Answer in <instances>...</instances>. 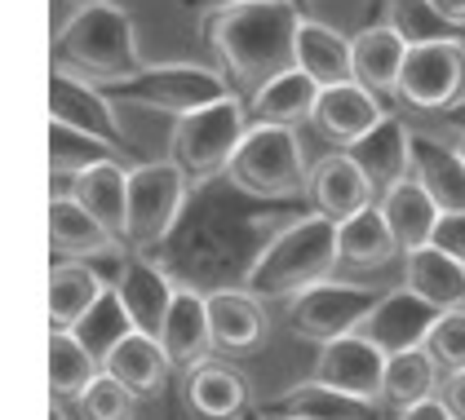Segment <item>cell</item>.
Returning a JSON list of instances; mask_svg holds the SVG:
<instances>
[{
	"mask_svg": "<svg viewBox=\"0 0 465 420\" xmlns=\"http://www.w3.org/2000/svg\"><path fill=\"white\" fill-rule=\"evenodd\" d=\"M186 403L200 420H231L249 407V381L226 363H200L186 376Z\"/></svg>",
	"mask_w": 465,
	"mask_h": 420,
	"instance_id": "cell-29",
	"label": "cell"
},
{
	"mask_svg": "<svg viewBox=\"0 0 465 420\" xmlns=\"http://www.w3.org/2000/svg\"><path fill=\"white\" fill-rule=\"evenodd\" d=\"M426 350L443 372H465V306L443 310V315L434 318V327H430V337H426Z\"/></svg>",
	"mask_w": 465,
	"mask_h": 420,
	"instance_id": "cell-38",
	"label": "cell"
},
{
	"mask_svg": "<svg viewBox=\"0 0 465 420\" xmlns=\"http://www.w3.org/2000/svg\"><path fill=\"white\" fill-rule=\"evenodd\" d=\"M337 248H341V270H381L394 257H403L377 204L337 221Z\"/></svg>",
	"mask_w": 465,
	"mask_h": 420,
	"instance_id": "cell-27",
	"label": "cell"
},
{
	"mask_svg": "<svg viewBox=\"0 0 465 420\" xmlns=\"http://www.w3.org/2000/svg\"><path fill=\"white\" fill-rule=\"evenodd\" d=\"M457 151H461V160H465V133H461V138H457Z\"/></svg>",
	"mask_w": 465,
	"mask_h": 420,
	"instance_id": "cell-47",
	"label": "cell"
},
{
	"mask_svg": "<svg viewBox=\"0 0 465 420\" xmlns=\"http://www.w3.org/2000/svg\"><path fill=\"white\" fill-rule=\"evenodd\" d=\"M443 115H448V124H452V129H457V138H461V133H465V103H461V98L448 106Z\"/></svg>",
	"mask_w": 465,
	"mask_h": 420,
	"instance_id": "cell-43",
	"label": "cell"
},
{
	"mask_svg": "<svg viewBox=\"0 0 465 420\" xmlns=\"http://www.w3.org/2000/svg\"><path fill=\"white\" fill-rule=\"evenodd\" d=\"M391 27L408 44H434V40H461V27L448 23L430 0H391Z\"/></svg>",
	"mask_w": 465,
	"mask_h": 420,
	"instance_id": "cell-36",
	"label": "cell"
},
{
	"mask_svg": "<svg viewBox=\"0 0 465 420\" xmlns=\"http://www.w3.org/2000/svg\"><path fill=\"white\" fill-rule=\"evenodd\" d=\"M244 133H249V103H240L235 93L231 98H217V103L173 120L169 160L186 173L191 186H200L209 177L226 173V164H231L235 146L244 142Z\"/></svg>",
	"mask_w": 465,
	"mask_h": 420,
	"instance_id": "cell-5",
	"label": "cell"
},
{
	"mask_svg": "<svg viewBox=\"0 0 465 420\" xmlns=\"http://www.w3.org/2000/svg\"><path fill=\"white\" fill-rule=\"evenodd\" d=\"M403 288L426 297L434 310H457L465 306V261H457L448 248L430 239V244L403 252Z\"/></svg>",
	"mask_w": 465,
	"mask_h": 420,
	"instance_id": "cell-20",
	"label": "cell"
},
{
	"mask_svg": "<svg viewBox=\"0 0 465 420\" xmlns=\"http://www.w3.org/2000/svg\"><path fill=\"white\" fill-rule=\"evenodd\" d=\"M160 346L173 358V372H195L200 363H209L213 346V323H209V292L178 288L169 318L160 327Z\"/></svg>",
	"mask_w": 465,
	"mask_h": 420,
	"instance_id": "cell-18",
	"label": "cell"
},
{
	"mask_svg": "<svg viewBox=\"0 0 465 420\" xmlns=\"http://www.w3.org/2000/svg\"><path fill=\"white\" fill-rule=\"evenodd\" d=\"M191 181L173 160H151L129 169V217H124V244L134 252L155 248L182 217Z\"/></svg>",
	"mask_w": 465,
	"mask_h": 420,
	"instance_id": "cell-7",
	"label": "cell"
},
{
	"mask_svg": "<svg viewBox=\"0 0 465 420\" xmlns=\"http://www.w3.org/2000/svg\"><path fill=\"white\" fill-rule=\"evenodd\" d=\"M45 367H49V394L58 403L75 398L103 376V358L89 350L75 332H49V350H45Z\"/></svg>",
	"mask_w": 465,
	"mask_h": 420,
	"instance_id": "cell-30",
	"label": "cell"
},
{
	"mask_svg": "<svg viewBox=\"0 0 465 420\" xmlns=\"http://www.w3.org/2000/svg\"><path fill=\"white\" fill-rule=\"evenodd\" d=\"M439 315H443V310H434L426 297H417L412 288H386V292L377 297V306L368 310V318L359 323V332H363L372 346H381L386 354L417 350V346H426L430 327H434Z\"/></svg>",
	"mask_w": 465,
	"mask_h": 420,
	"instance_id": "cell-14",
	"label": "cell"
},
{
	"mask_svg": "<svg viewBox=\"0 0 465 420\" xmlns=\"http://www.w3.org/2000/svg\"><path fill=\"white\" fill-rule=\"evenodd\" d=\"M386 358L391 354L381 350V346H372L363 332H346V337H332V341L320 346L311 381L337 389L346 398L381 407L386 403Z\"/></svg>",
	"mask_w": 465,
	"mask_h": 420,
	"instance_id": "cell-10",
	"label": "cell"
},
{
	"mask_svg": "<svg viewBox=\"0 0 465 420\" xmlns=\"http://www.w3.org/2000/svg\"><path fill=\"white\" fill-rule=\"evenodd\" d=\"M439 398H443V407L452 412V420H465V372H443Z\"/></svg>",
	"mask_w": 465,
	"mask_h": 420,
	"instance_id": "cell-40",
	"label": "cell"
},
{
	"mask_svg": "<svg viewBox=\"0 0 465 420\" xmlns=\"http://www.w3.org/2000/svg\"><path fill=\"white\" fill-rule=\"evenodd\" d=\"M306 160H302V142L297 129H280V124H257L252 120L244 142L235 146L231 164H226V181L252 195V200H292L306 190Z\"/></svg>",
	"mask_w": 465,
	"mask_h": 420,
	"instance_id": "cell-4",
	"label": "cell"
},
{
	"mask_svg": "<svg viewBox=\"0 0 465 420\" xmlns=\"http://www.w3.org/2000/svg\"><path fill=\"white\" fill-rule=\"evenodd\" d=\"M49 120L124 151V124L115 115L111 89H103V84H94V80H84V75H75L67 67L49 71Z\"/></svg>",
	"mask_w": 465,
	"mask_h": 420,
	"instance_id": "cell-11",
	"label": "cell"
},
{
	"mask_svg": "<svg viewBox=\"0 0 465 420\" xmlns=\"http://www.w3.org/2000/svg\"><path fill=\"white\" fill-rule=\"evenodd\" d=\"M391 111L381 106V93H372V89H363L359 80H346V84H328L320 89V103H315V129H320L323 142H332V146H355L372 124H381Z\"/></svg>",
	"mask_w": 465,
	"mask_h": 420,
	"instance_id": "cell-15",
	"label": "cell"
},
{
	"mask_svg": "<svg viewBox=\"0 0 465 420\" xmlns=\"http://www.w3.org/2000/svg\"><path fill=\"white\" fill-rule=\"evenodd\" d=\"M49 248L54 261H124L134 252L75 195H49Z\"/></svg>",
	"mask_w": 465,
	"mask_h": 420,
	"instance_id": "cell-12",
	"label": "cell"
},
{
	"mask_svg": "<svg viewBox=\"0 0 465 420\" xmlns=\"http://www.w3.org/2000/svg\"><path fill=\"white\" fill-rule=\"evenodd\" d=\"M465 89V44L461 40H434L408 44V58L399 71L394 98L412 111H448Z\"/></svg>",
	"mask_w": 465,
	"mask_h": 420,
	"instance_id": "cell-9",
	"label": "cell"
},
{
	"mask_svg": "<svg viewBox=\"0 0 465 420\" xmlns=\"http://www.w3.org/2000/svg\"><path fill=\"white\" fill-rule=\"evenodd\" d=\"M297 0H244L222 5L204 14V35L217 54V67L226 80L252 98L266 80L297 67V27H302Z\"/></svg>",
	"mask_w": 465,
	"mask_h": 420,
	"instance_id": "cell-1",
	"label": "cell"
},
{
	"mask_svg": "<svg viewBox=\"0 0 465 420\" xmlns=\"http://www.w3.org/2000/svg\"><path fill=\"white\" fill-rule=\"evenodd\" d=\"M297 67L306 71L320 89L355 80V40L320 18H302L297 27Z\"/></svg>",
	"mask_w": 465,
	"mask_h": 420,
	"instance_id": "cell-24",
	"label": "cell"
},
{
	"mask_svg": "<svg viewBox=\"0 0 465 420\" xmlns=\"http://www.w3.org/2000/svg\"><path fill=\"white\" fill-rule=\"evenodd\" d=\"M262 420H320V416H275V412H262Z\"/></svg>",
	"mask_w": 465,
	"mask_h": 420,
	"instance_id": "cell-45",
	"label": "cell"
},
{
	"mask_svg": "<svg viewBox=\"0 0 465 420\" xmlns=\"http://www.w3.org/2000/svg\"><path fill=\"white\" fill-rule=\"evenodd\" d=\"M377 209L386 217L399 252H412V248L430 244V239H434V226H439V217H443V209L430 200L426 186H421L417 177H399L394 186H386V190L377 195Z\"/></svg>",
	"mask_w": 465,
	"mask_h": 420,
	"instance_id": "cell-21",
	"label": "cell"
},
{
	"mask_svg": "<svg viewBox=\"0 0 465 420\" xmlns=\"http://www.w3.org/2000/svg\"><path fill=\"white\" fill-rule=\"evenodd\" d=\"M408 177H417L426 186V195L443 212L465 209V160L457 151V142H434V138H412V169Z\"/></svg>",
	"mask_w": 465,
	"mask_h": 420,
	"instance_id": "cell-26",
	"label": "cell"
},
{
	"mask_svg": "<svg viewBox=\"0 0 465 420\" xmlns=\"http://www.w3.org/2000/svg\"><path fill=\"white\" fill-rule=\"evenodd\" d=\"M262 412H275V416H320V420H372V403H359L346 398L337 389L320 386V381H306V386H292L284 398L266 403Z\"/></svg>",
	"mask_w": 465,
	"mask_h": 420,
	"instance_id": "cell-33",
	"label": "cell"
},
{
	"mask_svg": "<svg viewBox=\"0 0 465 420\" xmlns=\"http://www.w3.org/2000/svg\"><path fill=\"white\" fill-rule=\"evenodd\" d=\"M394 420H452V412H448L443 398L434 394V398H426V403H412V407L394 412Z\"/></svg>",
	"mask_w": 465,
	"mask_h": 420,
	"instance_id": "cell-41",
	"label": "cell"
},
{
	"mask_svg": "<svg viewBox=\"0 0 465 420\" xmlns=\"http://www.w3.org/2000/svg\"><path fill=\"white\" fill-rule=\"evenodd\" d=\"M434 244L448 248L457 261H465V209L443 212V217H439V226H434Z\"/></svg>",
	"mask_w": 465,
	"mask_h": 420,
	"instance_id": "cell-39",
	"label": "cell"
},
{
	"mask_svg": "<svg viewBox=\"0 0 465 420\" xmlns=\"http://www.w3.org/2000/svg\"><path fill=\"white\" fill-rule=\"evenodd\" d=\"M355 40V80L372 93H394L399 89V71L408 58V40L394 32L391 23H377V27H363Z\"/></svg>",
	"mask_w": 465,
	"mask_h": 420,
	"instance_id": "cell-28",
	"label": "cell"
},
{
	"mask_svg": "<svg viewBox=\"0 0 465 420\" xmlns=\"http://www.w3.org/2000/svg\"><path fill=\"white\" fill-rule=\"evenodd\" d=\"M386 288H368V283H346V279H323L306 292H297L288 306V327L311 341V346H323L332 337H346V332H359V323L368 318V310L377 306Z\"/></svg>",
	"mask_w": 465,
	"mask_h": 420,
	"instance_id": "cell-8",
	"label": "cell"
},
{
	"mask_svg": "<svg viewBox=\"0 0 465 420\" xmlns=\"http://www.w3.org/2000/svg\"><path fill=\"white\" fill-rule=\"evenodd\" d=\"M430 5H434L448 23H457V27L465 32V0H430Z\"/></svg>",
	"mask_w": 465,
	"mask_h": 420,
	"instance_id": "cell-42",
	"label": "cell"
},
{
	"mask_svg": "<svg viewBox=\"0 0 465 420\" xmlns=\"http://www.w3.org/2000/svg\"><path fill=\"white\" fill-rule=\"evenodd\" d=\"M129 332H134V318H129V310H124V301H120V292H115V288H107V292H103V301L75 323V337L98 354V358H107V354L115 350Z\"/></svg>",
	"mask_w": 465,
	"mask_h": 420,
	"instance_id": "cell-35",
	"label": "cell"
},
{
	"mask_svg": "<svg viewBox=\"0 0 465 420\" xmlns=\"http://www.w3.org/2000/svg\"><path fill=\"white\" fill-rule=\"evenodd\" d=\"M209 323H213V346L222 354H252L266 346L271 318L266 301L252 297L249 288H217L209 292Z\"/></svg>",
	"mask_w": 465,
	"mask_h": 420,
	"instance_id": "cell-17",
	"label": "cell"
},
{
	"mask_svg": "<svg viewBox=\"0 0 465 420\" xmlns=\"http://www.w3.org/2000/svg\"><path fill=\"white\" fill-rule=\"evenodd\" d=\"M111 288L120 292V301H124V310L134 318V327L160 337V327H164V318H169V306H173V297H178V283L169 279L160 266H151L143 252H129V257L115 266V283H111Z\"/></svg>",
	"mask_w": 465,
	"mask_h": 420,
	"instance_id": "cell-16",
	"label": "cell"
},
{
	"mask_svg": "<svg viewBox=\"0 0 465 420\" xmlns=\"http://www.w3.org/2000/svg\"><path fill=\"white\" fill-rule=\"evenodd\" d=\"M54 67H67L103 89L129 80L134 71L146 67L134 18L111 0L80 5L54 35Z\"/></svg>",
	"mask_w": 465,
	"mask_h": 420,
	"instance_id": "cell-3",
	"label": "cell"
},
{
	"mask_svg": "<svg viewBox=\"0 0 465 420\" xmlns=\"http://www.w3.org/2000/svg\"><path fill=\"white\" fill-rule=\"evenodd\" d=\"M341 270V248H337V221L311 212L280 226L266 244L252 252L249 270L240 288H249L262 301H292L297 292L332 279Z\"/></svg>",
	"mask_w": 465,
	"mask_h": 420,
	"instance_id": "cell-2",
	"label": "cell"
},
{
	"mask_svg": "<svg viewBox=\"0 0 465 420\" xmlns=\"http://www.w3.org/2000/svg\"><path fill=\"white\" fill-rule=\"evenodd\" d=\"M49 420H67L63 416V407H58V398H54V407H49Z\"/></svg>",
	"mask_w": 465,
	"mask_h": 420,
	"instance_id": "cell-46",
	"label": "cell"
},
{
	"mask_svg": "<svg viewBox=\"0 0 465 420\" xmlns=\"http://www.w3.org/2000/svg\"><path fill=\"white\" fill-rule=\"evenodd\" d=\"M72 195L94 212L98 221H107L111 230L124 239V217H129V169H124L120 160H103V164L75 173Z\"/></svg>",
	"mask_w": 465,
	"mask_h": 420,
	"instance_id": "cell-31",
	"label": "cell"
},
{
	"mask_svg": "<svg viewBox=\"0 0 465 420\" xmlns=\"http://www.w3.org/2000/svg\"><path fill=\"white\" fill-rule=\"evenodd\" d=\"M75 5H94V0H75Z\"/></svg>",
	"mask_w": 465,
	"mask_h": 420,
	"instance_id": "cell-48",
	"label": "cell"
},
{
	"mask_svg": "<svg viewBox=\"0 0 465 420\" xmlns=\"http://www.w3.org/2000/svg\"><path fill=\"white\" fill-rule=\"evenodd\" d=\"M231 420H235V416H231Z\"/></svg>",
	"mask_w": 465,
	"mask_h": 420,
	"instance_id": "cell-49",
	"label": "cell"
},
{
	"mask_svg": "<svg viewBox=\"0 0 465 420\" xmlns=\"http://www.w3.org/2000/svg\"><path fill=\"white\" fill-rule=\"evenodd\" d=\"M302 195H306L311 212H323L332 221H346V217L377 204V186L368 181V173L355 164L351 151H332V155H323L320 164H311Z\"/></svg>",
	"mask_w": 465,
	"mask_h": 420,
	"instance_id": "cell-13",
	"label": "cell"
},
{
	"mask_svg": "<svg viewBox=\"0 0 465 420\" xmlns=\"http://www.w3.org/2000/svg\"><path fill=\"white\" fill-rule=\"evenodd\" d=\"M315 103H320V84L302 67L280 71L275 80H266L249 98V115L257 124H280V129H302L315 120Z\"/></svg>",
	"mask_w": 465,
	"mask_h": 420,
	"instance_id": "cell-22",
	"label": "cell"
},
{
	"mask_svg": "<svg viewBox=\"0 0 465 420\" xmlns=\"http://www.w3.org/2000/svg\"><path fill=\"white\" fill-rule=\"evenodd\" d=\"M115 155L120 151L111 142H98L89 133H80V129L49 120V173L54 177H75L84 169H94V164H103V160H115Z\"/></svg>",
	"mask_w": 465,
	"mask_h": 420,
	"instance_id": "cell-34",
	"label": "cell"
},
{
	"mask_svg": "<svg viewBox=\"0 0 465 420\" xmlns=\"http://www.w3.org/2000/svg\"><path fill=\"white\" fill-rule=\"evenodd\" d=\"M235 84L226 80L222 67H195V63H160V67L134 71L129 80L111 84V98L143 111H160V115H191L200 106L231 98Z\"/></svg>",
	"mask_w": 465,
	"mask_h": 420,
	"instance_id": "cell-6",
	"label": "cell"
},
{
	"mask_svg": "<svg viewBox=\"0 0 465 420\" xmlns=\"http://www.w3.org/2000/svg\"><path fill=\"white\" fill-rule=\"evenodd\" d=\"M103 372H111L120 386H129L138 398H143V394H160V389H164L169 372H173V358H169V350L160 346V337L134 327V332L103 358Z\"/></svg>",
	"mask_w": 465,
	"mask_h": 420,
	"instance_id": "cell-25",
	"label": "cell"
},
{
	"mask_svg": "<svg viewBox=\"0 0 465 420\" xmlns=\"http://www.w3.org/2000/svg\"><path fill=\"white\" fill-rule=\"evenodd\" d=\"M134 389L120 386L111 372H103L94 386L80 394V416L84 420H134Z\"/></svg>",
	"mask_w": 465,
	"mask_h": 420,
	"instance_id": "cell-37",
	"label": "cell"
},
{
	"mask_svg": "<svg viewBox=\"0 0 465 420\" xmlns=\"http://www.w3.org/2000/svg\"><path fill=\"white\" fill-rule=\"evenodd\" d=\"M191 5H209V9H222V5H244V0H191Z\"/></svg>",
	"mask_w": 465,
	"mask_h": 420,
	"instance_id": "cell-44",
	"label": "cell"
},
{
	"mask_svg": "<svg viewBox=\"0 0 465 420\" xmlns=\"http://www.w3.org/2000/svg\"><path fill=\"white\" fill-rule=\"evenodd\" d=\"M439 381H443V367L430 358L426 346L391 354L386 358V407L403 412L412 403H426L439 394Z\"/></svg>",
	"mask_w": 465,
	"mask_h": 420,
	"instance_id": "cell-32",
	"label": "cell"
},
{
	"mask_svg": "<svg viewBox=\"0 0 465 420\" xmlns=\"http://www.w3.org/2000/svg\"><path fill=\"white\" fill-rule=\"evenodd\" d=\"M412 138H417V133H412L403 120L386 115L381 124H372V129H368L355 146H346V151L355 155V164L368 173V181H372L377 195H381L386 186H394L399 177H408V169H412Z\"/></svg>",
	"mask_w": 465,
	"mask_h": 420,
	"instance_id": "cell-23",
	"label": "cell"
},
{
	"mask_svg": "<svg viewBox=\"0 0 465 420\" xmlns=\"http://www.w3.org/2000/svg\"><path fill=\"white\" fill-rule=\"evenodd\" d=\"M111 283L94 270V261H54L45 279L49 301V332H75V323L89 315Z\"/></svg>",
	"mask_w": 465,
	"mask_h": 420,
	"instance_id": "cell-19",
	"label": "cell"
}]
</instances>
